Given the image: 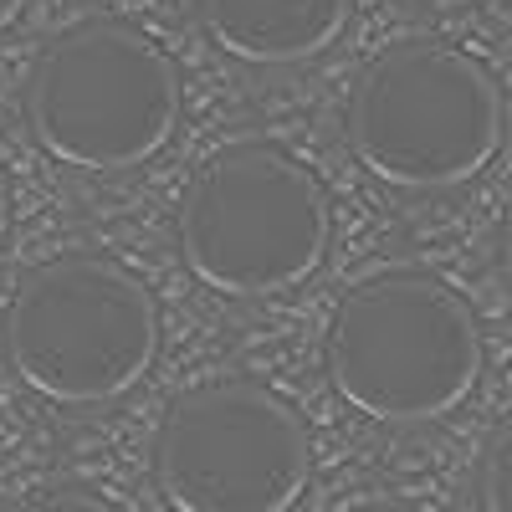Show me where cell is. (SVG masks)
Instances as JSON below:
<instances>
[{"mask_svg":"<svg viewBox=\"0 0 512 512\" xmlns=\"http://www.w3.org/2000/svg\"><path fill=\"white\" fill-rule=\"evenodd\" d=\"M333 236L323 185L272 144L210 154L180 200V256L221 297H272L308 282Z\"/></svg>","mask_w":512,"mask_h":512,"instance_id":"obj_4","label":"cell"},{"mask_svg":"<svg viewBox=\"0 0 512 512\" xmlns=\"http://www.w3.org/2000/svg\"><path fill=\"white\" fill-rule=\"evenodd\" d=\"M477 502L482 512H512V410L492 425L477 456Z\"/></svg>","mask_w":512,"mask_h":512,"instance_id":"obj_8","label":"cell"},{"mask_svg":"<svg viewBox=\"0 0 512 512\" xmlns=\"http://www.w3.org/2000/svg\"><path fill=\"white\" fill-rule=\"evenodd\" d=\"M195 16L226 57L251 67H292L344 36L349 0H195Z\"/></svg>","mask_w":512,"mask_h":512,"instance_id":"obj_7","label":"cell"},{"mask_svg":"<svg viewBox=\"0 0 512 512\" xmlns=\"http://www.w3.org/2000/svg\"><path fill=\"white\" fill-rule=\"evenodd\" d=\"M6 512H118L113 502H103L88 487H72V482H52V487H31L21 492Z\"/></svg>","mask_w":512,"mask_h":512,"instance_id":"obj_9","label":"cell"},{"mask_svg":"<svg viewBox=\"0 0 512 512\" xmlns=\"http://www.w3.org/2000/svg\"><path fill=\"white\" fill-rule=\"evenodd\" d=\"M308 466L297 410L251 379L195 384L154 436V482L175 512H287Z\"/></svg>","mask_w":512,"mask_h":512,"instance_id":"obj_6","label":"cell"},{"mask_svg":"<svg viewBox=\"0 0 512 512\" xmlns=\"http://www.w3.org/2000/svg\"><path fill=\"white\" fill-rule=\"evenodd\" d=\"M349 512H410V507H400V502H364V507H349Z\"/></svg>","mask_w":512,"mask_h":512,"instance_id":"obj_12","label":"cell"},{"mask_svg":"<svg viewBox=\"0 0 512 512\" xmlns=\"http://www.w3.org/2000/svg\"><path fill=\"white\" fill-rule=\"evenodd\" d=\"M344 134L374 180L395 190H451L492 164L502 144V93L461 47L410 36L364 67Z\"/></svg>","mask_w":512,"mask_h":512,"instance_id":"obj_2","label":"cell"},{"mask_svg":"<svg viewBox=\"0 0 512 512\" xmlns=\"http://www.w3.org/2000/svg\"><path fill=\"white\" fill-rule=\"evenodd\" d=\"M154 292L103 256H57L21 277L6 308V359L52 405H108L154 369Z\"/></svg>","mask_w":512,"mask_h":512,"instance_id":"obj_5","label":"cell"},{"mask_svg":"<svg viewBox=\"0 0 512 512\" xmlns=\"http://www.w3.org/2000/svg\"><path fill=\"white\" fill-rule=\"evenodd\" d=\"M323 354L344 405L384 425H425L477 390L482 333L441 277L379 272L338 303Z\"/></svg>","mask_w":512,"mask_h":512,"instance_id":"obj_1","label":"cell"},{"mask_svg":"<svg viewBox=\"0 0 512 512\" xmlns=\"http://www.w3.org/2000/svg\"><path fill=\"white\" fill-rule=\"evenodd\" d=\"M21 6H26V0H0V31H6V26L21 16Z\"/></svg>","mask_w":512,"mask_h":512,"instance_id":"obj_11","label":"cell"},{"mask_svg":"<svg viewBox=\"0 0 512 512\" xmlns=\"http://www.w3.org/2000/svg\"><path fill=\"white\" fill-rule=\"evenodd\" d=\"M6 216H11V200H6V175H0V236H6Z\"/></svg>","mask_w":512,"mask_h":512,"instance_id":"obj_13","label":"cell"},{"mask_svg":"<svg viewBox=\"0 0 512 512\" xmlns=\"http://www.w3.org/2000/svg\"><path fill=\"white\" fill-rule=\"evenodd\" d=\"M26 123L57 164L93 175L149 164L180 123L175 62L123 21H77L36 52Z\"/></svg>","mask_w":512,"mask_h":512,"instance_id":"obj_3","label":"cell"},{"mask_svg":"<svg viewBox=\"0 0 512 512\" xmlns=\"http://www.w3.org/2000/svg\"><path fill=\"white\" fill-rule=\"evenodd\" d=\"M497 256H502V277H507V287H512V200H507V210H502V231H497Z\"/></svg>","mask_w":512,"mask_h":512,"instance_id":"obj_10","label":"cell"}]
</instances>
